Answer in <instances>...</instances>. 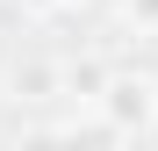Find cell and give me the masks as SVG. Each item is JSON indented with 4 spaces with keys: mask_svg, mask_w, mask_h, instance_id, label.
Segmentation results:
<instances>
[{
    "mask_svg": "<svg viewBox=\"0 0 158 151\" xmlns=\"http://www.w3.org/2000/svg\"><path fill=\"white\" fill-rule=\"evenodd\" d=\"M129 22H137V29H158V0H129V7H122Z\"/></svg>",
    "mask_w": 158,
    "mask_h": 151,
    "instance_id": "6",
    "label": "cell"
},
{
    "mask_svg": "<svg viewBox=\"0 0 158 151\" xmlns=\"http://www.w3.org/2000/svg\"><path fill=\"white\" fill-rule=\"evenodd\" d=\"M94 108L108 115L122 137H144L151 122H158V86L144 79V72H115V79L101 86V101H94Z\"/></svg>",
    "mask_w": 158,
    "mask_h": 151,
    "instance_id": "1",
    "label": "cell"
},
{
    "mask_svg": "<svg viewBox=\"0 0 158 151\" xmlns=\"http://www.w3.org/2000/svg\"><path fill=\"white\" fill-rule=\"evenodd\" d=\"M7 7H22V15H58V7H72V0H7Z\"/></svg>",
    "mask_w": 158,
    "mask_h": 151,
    "instance_id": "7",
    "label": "cell"
},
{
    "mask_svg": "<svg viewBox=\"0 0 158 151\" xmlns=\"http://www.w3.org/2000/svg\"><path fill=\"white\" fill-rule=\"evenodd\" d=\"M58 130H65V144H72V151H115V144H129V137H122V130H115L101 108H86V115L58 122Z\"/></svg>",
    "mask_w": 158,
    "mask_h": 151,
    "instance_id": "3",
    "label": "cell"
},
{
    "mask_svg": "<svg viewBox=\"0 0 158 151\" xmlns=\"http://www.w3.org/2000/svg\"><path fill=\"white\" fill-rule=\"evenodd\" d=\"M94 7H129V0H94Z\"/></svg>",
    "mask_w": 158,
    "mask_h": 151,
    "instance_id": "8",
    "label": "cell"
},
{
    "mask_svg": "<svg viewBox=\"0 0 158 151\" xmlns=\"http://www.w3.org/2000/svg\"><path fill=\"white\" fill-rule=\"evenodd\" d=\"M108 79H115V72L101 65V58H65V94H72V101H86V108L101 101V86H108Z\"/></svg>",
    "mask_w": 158,
    "mask_h": 151,
    "instance_id": "4",
    "label": "cell"
},
{
    "mask_svg": "<svg viewBox=\"0 0 158 151\" xmlns=\"http://www.w3.org/2000/svg\"><path fill=\"white\" fill-rule=\"evenodd\" d=\"M7 151H72V144H65V130H50V122H36V130H22V137H15Z\"/></svg>",
    "mask_w": 158,
    "mask_h": 151,
    "instance_id": "5",
    "label": "cell"
},
{
    "mask_svg": "<svg viewBox=\"0 0 158 151\" xmlns=\"http://www.w3.org/2000/svg\"><path fill=\"white\" fill-rule=\"evenodd\" d=\"M50 94H65V65L58 58H15L7 101H50Z\"/></svg>",
    "mask_w": 158,
    "mask_h": 151,
    "instance_id": "2",
    "label": "cell"
}]
</instances>
